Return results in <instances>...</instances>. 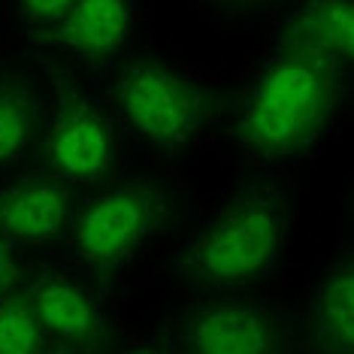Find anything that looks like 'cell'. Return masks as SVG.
Returning a JSON list of instances; mask_svg holds the SVG:
<instances>
[{
  "mask_svg": "<svg viewBox=\"0 0 354 354\" xmlns=\"http://www.w3.org/2000/svg\"><path fill=\"white\" fill-rule=\"evenodd\" d=\"M351 64L309 52H267L233 106V140L263 164L297 160L330 136L348 91Z\"/></svg>",
  "mask_w": 354,
  "mask_h": 354,
  "instance_id": "6da1fadb",
  "label": "cell"
},
{
  "mask_svg": "<svg viewBox=\"0 0 354 354\" xmlns=\"http://www.w3.org/2000/svg\"><path fill=\"white\" fill-rule=\"evenodd\" d=\"M297 209L288 188L257 176L227 191L185 233L173 270L197 291H248L285 261Z\"/></svg>",
  "mask_w": 354,
  "mask_h": 354,
  "instance_id": "7a4b0ae2",
  "label": "cell"
},
{
  "mask_svg": "<svg viewBox=\"0 0 354 354\" xmlns=\"http://www.w3.org/2000/svg\"><path fill=\"white\" fill-rule=\"evenodd\" d=\"M112 112L140 142L160 151L194 146L212 122L215 100L206 79L173 55H136L115 70Z\"/></svg>",
  "mask_w": 354,
  "mask_h": 354,
  "instance_id": "3957f363",
  "label": "cell"
},
{
  "mask_svg": "<svg viewBox=\"0 0 354 354\" xmlns=\"http://www.w3.org/2000/svg\"><path fill=\"white\" fill-rule=\"evenodd\" d=\"M167 218L164 188L151 179H122L112 182L94 197H88L82 209H73L67 221L70 254L79 267L97 276L127 267L142 245L158 233Z\"/></svg>",
  "mask_w": 354,
  "mask_h": 354,
  "instance_id": "277c9868",
  "label": "cell"
},
{
  "mask_svg": "<svg viewBox=\"0 0 354 354\" xmlns=\"http://www.w3.org/2000/svg\"><path fill=\"white\" fill-rule=\"evenodd\" d=\"M164 348L182 354H272L291 345L270 303L243 291H203L167 324Z\"/></svg>",
  "mask_w": 354,
  "mask_h": 354,
  "instance_id": "5b68a950",
  "label": "cell"
},
{
  "mask_svg": "<svg viewBox=\"0 0 354 354\" xmlns=\"http://www.w3.org/2000/svg\"><path fill=\"white\" fill-rule=\"evenodd\" d=\"M43 170L70 185L106 179L118 158V136L109 109L88 94H61L43 127Z\"/></svg>",
  "mask_w": 354,
  "mask_h": 354,
  "instance_id": "8992f818",
  "label": "cell"
},
{
  "mask_svg": "<svg viewBox=\"0 0 354 354\" xmlns=\"http://www.w3.org/2000/svg\"><path fill=\"white\" fill-rule=\"evenodd\" d=\"M25 294L49 348L97 351L106 342V306L85 276L70 270H46L28 281Z\"/></svg>",
  "mask_w": 354,
  "mask_h": 354,
  "instance_id": "52a82bcc",
  "label": "cell"
},
{
  "mask_svg": "<svg viewBox=\"0 0 354 354\" xmlns=\"http://www.w3.org/2000/svg\"><path fill=\"white\" fill-rule=\"evenodd\" d=\"M136 15V0H70L67 10L39 37L73 61L106 64L127 52Z\"/></svg>",
  "mask_w": 354,
  "mask_h": 354,
  "instance_id": "ba28073f",
  "label": "cell"
},
{
  "mask_svg": "<svg viewBox=\"0 0 354 354\" xmlns=\"http://www.w3.org/2000/svg\"><path fill=\"white\" fill-rule=\"evenodd\" d=\"M76 209L73 185L52 173H30L0 185V239L43 245L67 227Z\"/></svg>",
  "mask_w": 354,
  "mask_h": 354,
  "instance_id": "9c48e42d",
  "label": "cell"
},
{
  "mask_svg": "<svg viewBox=\"0 0 354 354\" xmlns=\"http://www.w3.org/2000/svg\"><path fill=\"white\" fill-rule=\"evenodd\" d=\"M270 52L354 58V0H285L270 34Z\"/></svg>",
  "mask_w": 354,
  "mask_h": 354,
  "instance_id": "30bf717a",
  "label": "cell"
},
{
  "mask_svg": "<svg viewBox=\"0 0 354 354\" xmlns=\"http://www.w3.org/2000/svg\"><path fill=\"white\" fill-rule=\"evenodd\" d=\"M306 339L312 351L345 354L354 345V263L351 252L330 257L306 303Z\"/></svg>",
  "mask_w": 354,
  "mask_h": 354,
  "instance_id": "8fae6325",
  "label": "cell"
},
{
  "mask_svg": "<svg viewBox=\"0 0 354 354\" xmlns=\"http://www.w3.org/2000/svg\"><path fill=\"white\" fill-rule=\"evenodd\" d=\"M43 118V100L37 85L21 76L0 79V170L19 164L28 155Z\"/></svg>",
  "mask_w": 354,
  "mask_h": 354,
  "instance_id": "7c38bea8",
  "label": "cell"
},
{
  "mask_svg": "<svg viewBox=\"0 0 354 354\" xmlns=\"http://www.w3.org/2000/svg\"><path fill=\"white\" fill-rule=\"evenodd\" d=\"M46 333L39 327L25 291L0 297V354H37L46 351Z\"/></svg>",
  "mask_w": 354,
  "mask_h": 354,
  "instance_id": "4fadbf2b",
  "label": "cell"
},
{
  "mask_svg": "<svg viewBox=\"0 0 354 354\" xmlns=\"http://www.w3.org/2000/svg\"><path fill=\"white\" fill-rule=\"evenodd\" d=\"M200 12L212 15V19L224 21H248L261 19L272 10H279L285 0H191Z\"/></svg>",
  "mask_w": 354,
  "mask_h": 354,
  "instance_id": "5bb4252c",
  "label": "cell"
},
{
  "mask_svg": "<svg viewBox=\"0 0 354 354\" xmlns=\"http://www.w3.org/2000/svg\"><path fill=\"white\" fill-rule=\"evenodd\" d=\"M67 3L70 0H15V12H19L21 25H25L30 34L39 37L64 10H67Z\"/></svg>",
  "mask_w": 354,
  "mask_h": 354,
  "instance_id": "9a60e30c",
  "label": "cell"
},
{
  "mask_svg": "<svg viewBox=\"0 0 354 354\" xmlns=\"http://www.w3.org/2000/svg\"><path fill=\"white\" fill-rule=\"evenodd\" d=\"M25 288V267H21L15 245L0 239V297H10Z\"/></svg>",
  "mask_w": 354,
  "mask_h": 354,
  "instance_id": "2e32d148",
  "label": "cell"
}]
</instances>
